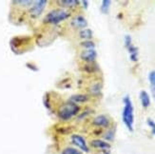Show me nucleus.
Returning <instances> with one entry per match:
<instances>
[{
  "instance_id": "f257e3e1",
  "label": "nucleus",
  "mask_w": 155,
  "mask_h": 154,
  "mask_svg": "<svg viewBox=\"0 0 155 154\" xmlns=\"http://www.w3.org/2000/svg\"><path fill=\"white\" fill-rule=\"evenodd\" d=\"M124 102V110L122 112V119L130 131H133V123H134V115H133V106L132 102L129 95H127L123 99Z\"/></svg>"
},
{
  "instance_id": "f03ea898",
  "label": "nucleus",
  "mask_w": 155,
  "mask_h": 154,
  "mask_svg": "<svg viewBox=\"0 0 155 154\" xmlns=\"http://www.w3.org/2000/svg\"><path fill=\"white\" fill-rule=\"evenodd\" d=\"M80 111L79 106L73 102L69 101L68 103H66L60 106V109L58 110L57 116L59 119H61L62 121H69L72 117L76 116Z\"/></svg>"
},
{
  "instance_id": "7ed1b4c3",
  "label": "nucleus",
  "mask_w": 155,
  "mask_h": 154,
  "mask_svg": "<svg viewBox=\"0 0 155 154\" xmlns=\"http://www.w3.org/2000/svg\"><path fill=\"white\" fill-rule=\"evenodd\" d=\"M71 15L70 11L62 10V9H56V10H52L50 12H48L44 18V22L47 24H52V25H56L59 24L60 22L64 21V20L68 19Z\"/></svg>"
},
{
  "instance_id": "20e7f679",
  "label": "nucleus",
  "mask_w": 155,
  "mask_h": 154,
  "mask_svg": "<svg viewBox=\"0 0 155 154\" xmlns=\"http://www.w3.org/2000/svg\"><path fill=\"white\" fill-rule=\"evenodd\" d=\"M47 2L46 0H38V1H35L33 4L31 5V9H30V15L31 17H38L41 13L43 12V11L45 10L46 6H47Z\"/></svg>"
},
{
  "instance_id": "39448f33",
  "label": "nucleus",
  "mask_w": 155,
  "mask_h": 154,
  "mask_svg": "<svg viewBox=\"0 0 155 154\" xmlns=\"http://www.w3.org/2000/svg\"><path fill=\"white\" fill-rule=\"evenodd\" d=\"M71 139V143L73 145H75L77 148H79L82 151H84V152L90 151L89 146H87L86 140L83 136H81L79 134H72Z\"/></svg>"
},
{
  "instance_id": "423d86ee",
  "label": "nucleus",
  "mask_w": 155,
  "mask_h": 154,
  "mask_svg": "<svg viewBox=\"0 0 155 154\" xmlns=\"http://www.w3.org/2000/svg\"><path fill=\"white\" fill-rule=\"evenodd\" d=\"M80 58L82 59L83 61H86L87 63H92L95 61V59L97 58V52L94 49L93 50H86L81 52Z\"/></svg>"
},
{
  "instance_id": "0eeeda50",
  "label": "nucleus",
  "mask_w": 155,
  "mask_h": 154,
  "mask_svg": "<svg viewBox=\"0 0 155 154\" xmlns=\"http://www.w3.org/2000/svg\"><path fill=\"white\" fill-rule=\"evenodd\" d=\"M71 25L74 29L84 30V28H87V19L83 15H76L75 17L72 18L71 22Z\"/></svg>"
},
{
  "instance_id": "6e6552de",
  "label": "nucleus",
  "mask_w": 155,
  "mask_h": 154,
  "mask_svg": "<svg viewBox=\"0 0 155 154\" xmlns=\"http://www.w3.org/2000/svg\"><path fill=\"white\" fill-rule=\"evenodd\" d=\"M93 125L101 126V128H107L110 126V120L106 115L101 114L93 119Z\"/></svg>"
},
{
  "instance_id": "1a4fd4ad",
  "label": "nucleus",
  "mask_w": 155,
  "mask_h": 154,
  "mask_svg": "<svg viewBox=\"0 0 155 154\" xmlns=\"http://www.w3.org/2000/svg\"><path fill=\"white\" fill-rule=\"evenodd\" d=\"M91 146H93L95 149H102V150H107L110 149V145L105 142L103 140H100V139H95V140H92L91 142Z\"/></svg>"
},
{
  "instance_id": "9d476101",
  "label": "nucleus",
  "mask_w": 155,
  "mask_h": 154,
  "mask_svg": "<svg viewBox=\"0 0 155 154\" xmlns=\"http://www.w3.org/2000/svg\"><path fill=\"white\" fill-rule=\"evenodd\" d=\"M139 96H140V101H141V104H142L143 108H145V109L149 108L150 106V98L149 93H147L146 90H141Z\"/></svg>"
},
{
  "instance_id": "9b49d317",
  "label": "nucleus",
  "mask_w": 155,
  "mask_h": 154,
  "mask_svg": "<svg viewBox=\"0 0 155 154\" xmlns=\"http://www.w3.org/2000/svg\"><path fill=\"white\" fill-rule=\"evenodd\" d=\"M89 96L86 95V94H75V95H72L70 98V101L73 102V103H85L89 101Z\"/></svg>"
},
{
  "instance_id": "f8f14e48",
  "label": "nucleus",
  "mask_w": 155,
  "mask_h": 154,
  "mask_svg": "<svg viewBox=\"0 0 155 154\" xmlns=\"http://www.w3.org/2000/svg\"><path fill=\"white\" fill-rule=\"evenodd\" d=\"M57 4L64 8H71V7H75L80 4V2L77 0H60V1H57Z\"/></svg>"
},
{
  "instance_id": "ddd939ff",
  "label": "nucleus",
  "mask_w": 155,
  "mask_h": 154,
  "mask_svg": "<svg viewBox=\"0 0 155 154\" xmlns=\"http://www.w3.org/2000/svg\"><path fill=\"white\" fill-rule=\"evenodd\" d=\"M127 51L130 52V60L133 62L138 61V48H136L135 46H130L127 48Z\"/></svg>"
},
{
  "instance_id": "4468645a",
  "label": "nucleus",
  "mask_w": 155,
  "mask_h": 154,
  "mask_svg": "<svg viewBox=\"0 0 155 154\" xmlns=\"http://www.w3.org/2000/svg\"><path fill=\"white\" fill-rule=\"evenodd\" d=\"M93 36V32L91 29H84V30H81L79 32V37L85 39L86 41L87 40H91Z\"/></svg>"
},
{
  "instance_id": "2eb2a0df",
  "label": "nucleus",
  "mask_w": 155,
  "mask_h": 154,
  "mask_svg": "<svg viewBox=\"0 0 155 154\" xmlns=\"http://www.w3.org/2000/svg\"><path fill=\"white\" fill-rule=\"evenodd\" d=\"M110 4H111V1L110 0H104L102 1V5H101V11L103 13H107L110 11Z\"/></svg>"
},
{
  "instance_id": "dca6fc26",
  "label": "nucleus",
  "mask_w": 155,
  "mask_h": 154,
  "mask_svg": "<svg viewBox=\"0 0 155 154\" xmlns=\"http://www.w3.org/2000/svg\"><path fill=\"white\" fill-rule=\"evenodd\" d=\"M101 89H102V85L99 84V83H95V84L92 85L91 87V90H91V92L92 93V94L97 95V94H99V93H100Z\"/></svg>"
},
{
  "instance_id": "f3484780",
  "label": "nucleus",
  "mask_w": 155,
  "mask_h": 154,
  "mask_svg": "<svg viewBox=\"0 0 155 154\" xmlns=\"http://www.w3.org/2000/svg\"><path fill=\"white\" fill-rule=\"evenodd\" d=\"M81 46H82L83 48H85L86 50H93L95 48V44L92 41H91V40H87V41L82 42L81 43Z\"/></svg>"
},
{
  "instance_id": "a211bd4d",
  "label": "nucleus",
  "mask_w": 155,
  "mask_h": 154,
  "mask_svg": "<svg viewBox=\"0 0 155 154\" xmlns=\"http://www.w3.org/2000/svg\"><path fill=\"white\" fill-rule=\"evenodd\" d=\"M62 154H82V152L74 148H66L62 151Z\"/></svg>"
},
{
  "instance_id": "6ab92c4d",
  "label": "nucleus",
  "mask_w": 155,
  "mask_h": 154,
  "mask_svg": "<svg viewBox=\"0 0 155 154\" xmlns=\"http://www.w3.org/2000/svg\"><path fill=\"white\" fill-rule=\"evenodd\" d=\"M149 81L150 84V88L155 89V70H151L149 73Z\"/></svg>"
},
{
  "instance_id": "aec40b11",
  "label": "nucleus",
  "mask_w": 155,
  "mask_h": 154,
  "mask_svg": "<svg viewBox=\"0 0 155 154\" xmlns=\"http://www.w3.org/2000/svg\"><path fill=\"white\" fill-rule=\"evenodd\" d=\"M84 70L87 71V72H89V73H91V72H94V71H96L97 70V65H85V67H84Z\"/></svg>"
},
{
  "instance_id": "412c9836",
  "label": "nucleus",
  "mask_w": 155,
  "mask_h": 154,
  "mask_svg": "<svg viewBox=\"0 0 155 154\" xmlns=\"http://www.w3.org/2000/svg\"><path fill=\"white\" fill-rule=\"evenodd\" d=\"M104 138L106 140H107V141H112V140L114 139V131L113 130H109L107 133H105Z\"/></svg>"
},
{
  "instance_id": "4be33fe9",
  "label": "nucleus",
  "mask_w": 155,
  "mask_h": 154,
  "mask_svg": "<svg viewBox=\"0 0 155 154\" xmlns=\"http://www.w3.org/2000/svg\"><path fill=\"white\" fill-rule=\"evenodd\" d=\"M132 45V39L130 35H126L125 36V47L127 49L130 46Z\"/></svg>"
},
{
  "instance_id": "5701e85b",
  "label": "nucleus",
  "mask_w": 155,
  "mask_h": 154,
  "mask_svg": "<svg viewBox=\"0 0 155 154\" xmlns=\"http://www.w3.org/2000/svg\"><path fill=\"white\" fill-rule=\"evenodd\" d=\"M147 125H149V126H150V128L152 129V130L155 129V122L153 121L152 119H147Z\"/></svg>"
},
{
  "instance_id": "b1692460",
  "label": "nucleus",
  "mask_w": 155,
  "mask_h": 154,
  "mask_svg": "<svg viewBox=\"0 0 155 154\" xmlns=\"http://www.w3.org/2000/svg\"><path fill=\"white\" fill-rule=\"evenodd\" d=\"M35 65H31V64H30V63H28L27 64V67H28V68H30L31 70H32L33 71H37L38 70V69L36 68V67H33Z\"/></svg>"
},
{
  "instance_id": "393cba45",
  "label": "nucleus",
  "mask_w": 155,
  "mask_h": 154,
  "mask_svg": "<svg viewBox=\"0 0 155 154\" xmlns=\"http://www.w3.org/2000/svg\"><path fill=\"white\" fill-rule=\"evenodd\" d=\"M80 3L83 5V7H84L85 9H87V7H89V2L86 1V0H83V1H81Z\"/></svg>"
},
{
  "instance_id": "a878e982",
  "label": "nucleus",
  "mask_w": 155,
  "mask_h": 154,
  "mask_svg": "<svg viewBox=\"0 0 155 154\" xmlns=\"http://www.w3.org/2000/svg\"><path fill=\"white\" fill-rule=\"evenodd\" d=\"M151 93H152V97L155 101V89H151Z\"/></svg>"
},
{
  "instance_id": "bb28decb",
  "label": "nucleus",
  "mask_w": 155,
  "mask_h": 154,
  "mask_svg": "<svg viewBox=\"0 0 155 154\" xmlns=\"http://www.w3.org/2000/svg\"><path fill=\"white\" fill-rule=\"evenodd\" d=\"M152 134L155 136V129H153V130H152Z\"/></svg>"
}]
</instances>
